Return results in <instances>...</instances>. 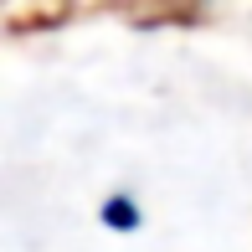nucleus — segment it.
Returning a JSON list of instances; mask_svg holds the SVG:
<instances>
[{
  "label": "nucleus",
  "mask_w": 252,
  "mask_h": 252,
  "mask_svg": "<svg viewBox=\"0 0 252 252\" xmlns=\"http://www.w3.org/2000/svg\"><path fill=\"white\" fill-rule=\"evenodd\" d=\"M103 216H108V226H124V232H129V226H139V211H134V201H108L103 206Z\"/></svg>",
  "instance_id": "1"
}]
</instances>
